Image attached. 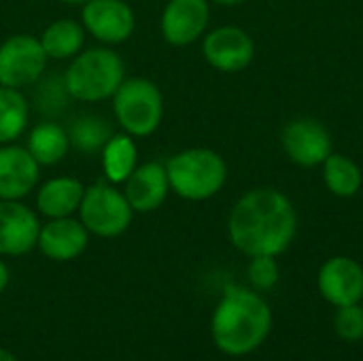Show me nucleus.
Returning <instances> with one entry per match:
<instances>
[{
    "label": "nucleus",
    "mask_w": 363,
    "mask_h": 361,
    "mask_svg": "<svg viewBox=\"0 0 363 361\" xmlns=\"http://www.w3.org/2000/svg\"><path fill=\"white\" fill-rule=\"evenodd\" d=\"M170 191L187 202H204L215 198L228 183L225 157L208 147H189L177 151L166 162Z\"/></svg>",
    "instance_id": "nucleus-4"
},
{
    "label": "nucleus",
    "mask_w": 363,
    "mask_h": 361,
    "mask_svg": "<svg viewBox=\"0 0 363 361\" xmlns=\"http://www.w3.org/2000/svg\"><path fill=\"white\" fill-rule=\"evenodd\" d=\"M125 200L136 215H149L164 206L170 191V181L166 164L160 160H149L136 166V170L121 185Z\"/></svg>",
    "instance_id": "nucleus-14"
},
{
    "label": "nucleus",
    "mask_w": 363,
    "mask_h": 361,
    "mask_svg": "<svg viewBox=\"0 0 363 361\" xmlns=\"http://www.w3.org/2000/svg\"><path fill=\"white\" fill-rule=\"evenodd\" d=\"M91 234L79 221V217L47 219L40 223L36 249L51 262H72L85 253Z\"/></svg>",
    "instance_id": "nucleus-16"
},
{
    "label": "nucleus",
    "mask_w": 363,
    "mask_h": 361,
    "mask_svg": "<svg viewBox=\"0 0 363 361\" xmlns=\"http://www.w3.org/2000/svg\"><path fill=\"white\" fill-rule=\"evenodd\" d=\"M211 4H219V6H238V4H245L249 0H208Z\"/></svg>",
    "instance_id": "nucleus-28"
},
{
    "label": "nucleus",
    "mask_w": 363,
    "mask_h": 361,
    "mask_svg": "<svg viewBox=\"0 0 363 361\" xmlns=\"http://www.w3.org/2000/svg\"><path fill=\"white\" fill-rule=\"evenodd\" d=\"M247 279L251 289L264 294L277 287L281 281V266L274 255H255L249 260L247 266Z\"/></svg>",
    "instance_id": "nucleus-25"
},
{
    "label": "nucleus",
    "mask_w": 363,
    "mask_h": 361,
    "mask_svg": "<svg viewBox=\"0 0 363 361\" xmlns=\"http://www.w3.org/2000/svg\"><path fill=\"white\" fill-rule=\"evenodd\" d=\"M0 361H19L11 351H6V349H2L0 347Z\"/></svg>",
    "instance_id": "nucleus-29"
},
{
    "label": "nucleus",
    "mask_w": 363,
    "mask_h": 361,
    "mask_svg": "<svg viewBox=\"0 0 363 361\" xmlns=\"http://www.w3.org/2000/svg\"><path fill=\"white\" fill-rule=\"evenodd\" d=\"M40 166L26 145H0V200H26L40 183Z\"/></svg>",
    "instance_id": "nucleus-15"
},
{
    "label": "nucleus",
    "mask_w": 363,
    "mask_h": 361,
    "mask_svg": "<svg viewBox=\"0 0 363 361\" xmlns=\"http://www.w3.org/2000/svg\"><path fill=\"white\" fill-rule=\"evenodd\" d=\"M298 234V211L277 187H253L232 206L228 238L247 257L283 255Z\"/></svg>",
    "instance_id": "nucleus-1"
},
{
    "label": "nucleus",
    "mask_w": 363,
    "mask_h": 361,
    "mask_svg": "<svg viewBox=\"0 0 363 361\" xmlns=\"http://www.w3.org/2000/svg\"><path fill=\"white\" fill-rule=\"evenodd\" d=\"M57 2L68 4V6H83V4H85V2H89V0H57Z\"/></svg>",
    "instance_id": "nucleus-30"
},
{
    "label": "nucleus",
    "mask_w": 363,
    "mask_h": 361,
    "mask_svg": "<svg viewBox=\"0 0 363 361\" xmlns=\"http://www.w3.org/2000/svg\"><path fill=\"white\" fill-rule=\"evenodd\" d=\"M85 194V183L70 174L51 177L34 189V211L45 219L74 217Z\"/></svg>",
    "instance_id": "nucleus-17"
},
{
    "label": "nucleus",
    "mask_w": 363,
    "mask_h": 361,
    "mask_svg": "<svg viewBox=\"0 0 363 361\" xmlns=\"http://www.w3.org/2000/svg\"><path fill=\"white\" fill-rule=\"evenodd\" d=\"M38 40L49 62H70L85 49L87 32L79 19L60 17L45 26Z\"/></svg>",
    "instance_id": "nucleus-19"
},
{
    "label": "nucleus",
    "mask_w": 363,
    "mask_h": 361,
    "mask_svg": "<svg viewBox=\"0 0 363 361\" xmlns=\"http://www.w3.org/2000/svg\"><path fill=\"white\" fill-rule=\"evenodd\" d=\"M323 185L336 198H353L362 191L363 172L359 164L345 153H332L323 164Z\"/></svg>",
    "instance_id": "nucleus-23"
},
{
    "label": "nucleus",
    "mask_w": 363,
    "mask_h": 361,
    "mask_svg": "<svg viewBox=\"0 0 363 361\" xmlns=\"http://www.w3.org/2000/svg\"><path fill=\"white\" fill-rule=\"evenodd\" d=\"M9 281H11V272H9V266L4 264V260L0 257V294L6 289V285H9Z\"/></svg>",
    "instance_id": "nucleus-27"
},
{
    "label": "nucleus",
    "mask_w": 363,
    "mask_h": 361,
    "mask_svg": "<svg viewBox=\"0 0 363 361\" xmlns=\"http://www.w3.org/2000/svg\"><path fill=\"white\" fill-rule=\"evenodd\" d=\"M40 215L23 200H0V257H21L36 249Z\"/></svg>",
    "instance_id": "nucleus-12"
},
{
    "label": "nucleus",
    "mask_w": 363,
    "mask_h": 361,
    "mask_svg": "<svg viewBox=\"0 0 363 361\" xmlns=\"http://www.w3.org/2000/svg\"><path fill=\"white\" fill-rule=\"evenodd\" d=\"M26 149L40 168L62 164L70 153L68 130L57 119H40L26 132Z\"/></svg>",
    "instance_id": "nucleus-18"
},
{
    "label": "nucleus",
    "mask_w": 363,
    "mask_h": 361,
    "mask_svg": "<svg viewBox=\"0 0 363 361\" xmlns=\"http://www.w3.org/2000/svg\"><path fill=\"white\" fill-rule=\"evenodd\" d=\"M98 45L117 47L136 32V11L128 0H89L81 6L79 19Z\"/></svg>",
    "instance_id": "nucleus-8"
},
{
    "label": "nucleus",
    "mask_w": 363,
    "mask_h": 361,
    "mask_svg": "<svg viewBox=\"0 0 363 361\" xmlns=\"http://www.w3.org/2000/svg\"><path fill=\"white\" fill-rule=\"evenodd\" d=\"M138 164H140L138 140L121 130L115 132L100 151L102 177H104V181H108L113 185L121 187L125 183V179L136 170Z\"/></svg>",
    "instance_id": "nucleus-20"
},
{
    "label": "nucleus",
    "mask_w": 363,
    "mask_h": 361,
    "mask_svg": "<svg viewBox=\"0 0 363 361\" xmlns=\"http://www.w3.org/2000/svg\"><path fill=\"white\" fill-rule=\"evenodd\" d=\"M208 0H168L160 15V34L172 47H189L208 32Z\"/></svg>",
    "instance_id": "nucleus-11"
},
{
    "label": "nucleus",
    "mask_w": 363,
    "mask_h": 361,
    "mask_svg": "<svg viewBox=\"0 0 363 361\" xmlns=\"http://www.w3.org/2000/svg\"><path fill=\"white\" fill-rule=\"evenodd\" d=\"M32 119V102L23 89L0 85V145L17 143L26 136Z\"/></svg>",
    "instance_id": "nucleus-22"
},
{
    "label": "nucleus",
    "mask_w": 363,
    "mask_h": 361,
    "mask_svg": "<svg viewBox=\"0 0 363 361\" xmlns=\"http://www.w3.org/2000/svg\"><path fill=\"white\" fill-rule=\"evenodd\" d=\"M202 55L211 68L234 74L251 66L255 57V43L240 26H219L202 36Z\"/></svg>",
    "instance_id": "nucleus-9"
},
{
    "label": "nucleus",
    "mask_w": 363,
    "mask_h": 361,
    "mask_svg": "<svg viewBox=\"0 0 363 361\" xmlns=\"http://www.w3.org/2000/svg\"><path fill=\"white\" fill-rule=\"evenodd\" d=\"M49 57L45 55L38 36L19 32L0 43V85L13 89H30L47 72Z\"/></svg>",
    "instance_id": "nucleus-7"
},
{
    "label": "nucleus",
    "mask_w": 363,
    "mask_h": 361,
    "mask_svg": "<svg viewBox=\"0 0 363 361\" xmlns=\"http://www.w3.org/2000/svg\"><path fill=\"white\" fill-rule=\"evenodd\" d=\"M272 330V311L259 291L251 287H225L211 317L215 347L230 357L255 353Z\"/></svg>",
    "instance_id": "nucleus-2"
},
{
    "label": "nucleus",
    "mask_w": 363,
    "mask_h": 361,
    "mask_svg": "<svg viewBox=\"0 0 363 361\" xmlns=\"http://www.w3.org/2000/svg\"><path fill=\"white\" fill-rule=\"evenodd\" d=\"M108 102L117 128L136 140L153 136L164 123V94L147 77H125Z\"/></svg>",
    "instance_id": "nucleus-5"
},
{
    "label": "nucleus",
    "mask_w": 363,
    "mask_h": 361,
    "mask_svg": "<svg viewBox=\"0 0 363 361\" xmlns=\"http://www.w3.org/2000/svg\"><path fill=\"white\" fill-rule=\"evenodd\" d=\"M70 149L83 155H100L106 140L115 134L113 123L98 113H81L66 126Z\"/></svg>",
    "instance_id": "nucleus-21"
},
{
    "label": "nucleus",
    "mask_w": 363,
    "mask_h": 361,
    "mask_svg": "<svg viewBox=\"0 0 363 361\" xmlns=\"http://www.w3.org/2000/svg\"><path fill=\"white\" fill-rule=\"evenodd\" d=\"M134 215L136 213L125 200L121 187L104 179L85 185V194L77 211V217L85 230L104 240L123 236L130 230Z\"/></svg>",
    "instance_id": "nucleus-6"
},
{
    "label": "nucleus",
    "mask_w": 363,
    "mask_h": 361,
    "mask_svg": "<svg viewBox=\"0 0 363 361\" xmlns=\"http://www.w3.org/2000/svg\"><path fill=\"white\" fill-rule=\"evenodd\" d=\"M125 79V62L115 47L96 45L85 47L74 55L66 70L64 81L74 102L98 104L111 100Z\"/></svg>",
    "instance_id": "nucleus-3"
},
{
    "label": "nucleus",
    "mask_w": 363,
    "mask_h": 361,
    "mask_svg": "<svg viewBox=\"0 0 363 361\" xmlns=\"http://www.w3.org/2000/svg\"><path fill=\"white\" fill-rule=\"evenodd\" d=\"M334 332L345 343H359L363 340V306L351 304L336 309L334 317Z\"/></svg>",
    "instance_id": "nucleus-26"
},
{
    "label": "nucleus",
    "mask_w": 363,
    "mask_h": 361,
    "mask_svg": "<svg viewBox=\"0 0 363 361\" xmlns=\"http://www.w3.org/2000/svg\"><path fill=\"white\" fill-rule=\"evenodd\" d=\"M281 147L285 155L302 168L321 166L334 153L330 130L313 117L291 119L281 132Z\"/></svg>",
    "instance_id": "nucleus-10"
},
{
    "label": "nucleus",
    "mask_w": 363,
    "mask_h": 361,
    "mask_svg": "<svg viewBox=\"0 0 363 361\" xmlns=\"http://www.w3.org/2000/svg\"><path fill=\"white\" fill-rule=\"evenodd\" d=\"M32 89V109H36L43 119L64 117L70 109V102H74L66 87L64 72H45Z\"/></svg>",
    "instance_id": "nucleus-24"
},
{
    "label": "nucleus",
    "mask_w": 363,
    "mask_h": 361,
    "mask_svg": "<svg viewBox=\"0 0 363 361\" xmlns=\"http://www.w3.org/2000/svg\"><path fill=\"white\" fill-rule=\"evenodd\" d=\"M317 287L323 300L336 309L362 304L363 266L349 255H334L321 264Z\"/></svg>",
    "instance_id": "nucleus-13"
}]
</instances>
